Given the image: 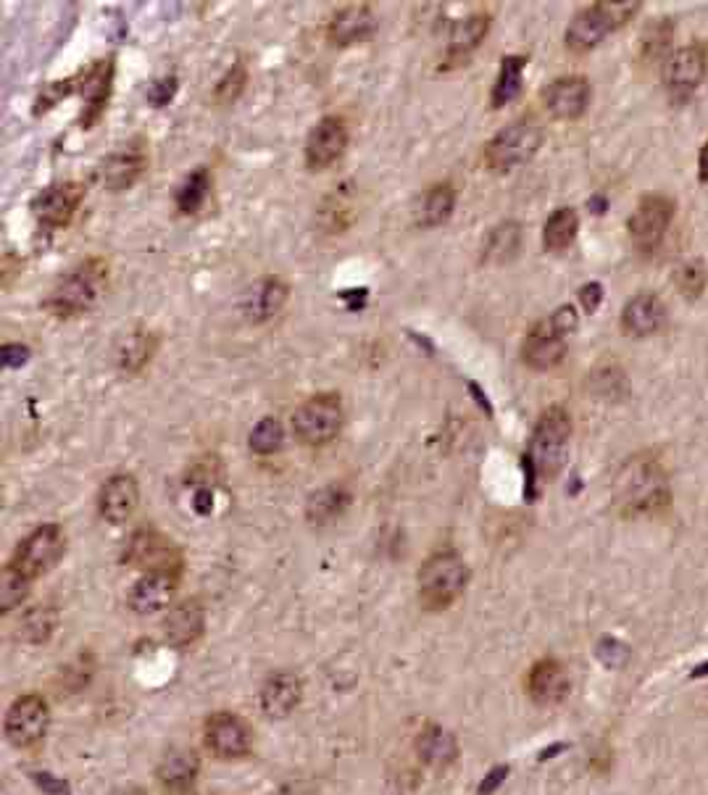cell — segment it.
Segmentation results:
<instances>
[{
  "label": "cell",
  "instance_id": "obj_6",
  "mask_svg": "<svg viewBox=\"0 0 708 795\" xmlns=\"http://www.w3.org/2000/svg\"><path fill=\"white\" fill-rule=\"evenodd\" d=\"M577 325H580V319H577V312L571 306H561L548 319L537 321L522 346L524 364L535 372H548L561 364L564 355H567V340Z\"/></svg>",
  "mask_w": 708,
  "mask_h": 795
},
{
  "label": "cell",
  "instance_id": "obj_8",
  "mask_svg": "<svg viewBox=\"0 0 708 795\" xmlns=\"http://www.w3.org/2000/svg\"><path fill=\"white\" fill-rule=\"evenodd\" d=\"M543 127L537 121L522 119L517 125L500 129V132L485 145V161L490 169L509 172L527 161L541 151L543 145Z\"/></svg>",
  "mask_w": 708,
  "mask_h": 795
},
{
  "label": "cell",
  "instance_id": "obj_41",
  "mask_svg": "<svg viewBox=\"0 0 708 795\" xmlns=\"http://www.w3.org/2000/svg\"><path fill=\"white\" fill-rule=\"evenodd\" d=\"M282 443H285V426L275 417L262 419V422L253 426L248 437L251 451L256 456H275L277 451L282 448Z\"/></svg>",
  "mask_w": 708,
  "mask_h": 795
},
{
  "label": "cell",
  "instance_id": "obj_30",
  "mask_svg": "<svg viewBox=\"0 0 708 795\" xmlns=\"http://www.w3.org/2000/svg\"><path fill=\"white\" fill-rule=\"evenodd\" d=\"M456 209V190L448 183L432 185L430 190L421 192L417 203V224L419 227H440L453 217Z\"/></svg>",
  "mask_w": 708,
  "mask_h": 795
},
{
  "label": "cell",
  "instance_id": "obj_12",
  "mask_svg": "<svg viewBox=\"0 0 708 795\" xmlns=\"http://www.w3.org/2000/svg\"><path fill=\"white\" fill-rule=\"evenodd\" d=\"M706 48L700 43H690L685 48H680L677 54L669 56L664 67V85L669 98L674 103L690 101V95L700 87L706 77Z\"/></svg>",
  "mask_w": 708,
  "mask_h": 795
},
{
  "label": "cell",
  "instance_id": "obj_50",
  "mask_svg": "<svg viewBox=\"0 0 708 795\" xmlns=\"http://www.w3.org/2000/svg\"><path fill=\"white\" fill-rule=\"evenodd\" d=\"M506 774H509V767H498L496 772L487 774L483 785H479V795H490V791H496V787L500 785V782L506 780Z\"/></svg>",
  "mask_w": 708,
  "mask_h": 795
},
{
  "label": "cell",
  "instance_id": "obj_48",
  "mask_svg": "<svg viewBox=\"0 0 708 795\" xmlns=\"http://www.w3.org/2000/svg\"><path fill=\"white\" fill-rule=\"evenodd\" d=\"M580 303H582L584 312L593 314L595 308L603 303V288H601V284H597V282L584 284V288L580 290Z\"/></svg>",
  "mask_w": 708,
  "mask_h": 795
},
{
  "label": "cell",
  "instance_id": "obj_15",
  "mask_svg": "<svg viewBox=\"0 0 708 795\" xmlns=\"http://www.w3.org/2000/svg\"><path fill=\"white\" fill-rule=\"evenodd\" d=\"M82 200V183H56L37 192L35 200H32V213H35L37 224H43V227L63 230L69 227L74 213L80 211Z\"/></svg>",
  "mask_w": 708,
  "mask_h": 795
},
{
  "label": "cell",
  "instance_id": "obj_43",
  "mask_svg": "<svg viewBox=\"0 0 708 795\" xmlns=\"http://www.w3.org/2000/svg\"><path fill=\"white\" fill-rule=\"evenodd\" d=\"M30 580L24 574H19L14 566H3V574H0V606H3V613H9L19 604H24V598L30 596Z\"/></svg>",
  "mask_w": 708,
  "mask_h": 795
},
{
  "label": "cell",
  "instance_id": "obj_5",
  "mask_svg": "<svg viewBox=\"0 0 708 795\" xmlns=\"http://www.w3.org/2000/svg\"><path fill=\"white\" fill-rule=\"evenodd\" d=\"M638 11L640 3H608V0H601V3L584 5L569 22L564 43H567L571 54H588L595 45L606 40L614 30L625 27Z\"/></svg>",
  "mask_w": 708,
  "mask_h": 795
},
{
  "label": "cell",
  "instance_id": "obj_17",
  "mask_svg": "<svg viewBox=\"0 0 708 795\" xmlns=\"http://www.w3.org/2000/svg\"><path fill=\"white\" fill-rule=\"evenodd\" d=\"M590 82L584 77H558V80L545 85L543 106L554 119L571 121L580 119L590 106Z\"/></svg>",
  "mask_w": 708,
  "mask_h": 795
},
{
  "label": "cell",
  "instance_id": "obj_52",
  "mask_svg": "<svg viewBox=\"0 0 708 795\" xmlns=\"http://www.w3.org/2000/svg\"><path fill=\"white\" fill-rule=\"evenodd\" d=\"M213 508V493L211 490L200 488L198 493H195V512L198 514H209Z\"/></svg>",
  "mask_w": 708,
  "mask_h": 795
},
{
  "label": "cell",
  "instance_id": "obj_13",
  "mask_svg": "<svg viewBox=\"0 0 708 795\" xmlns=\"http://www.w3.org/2000/svg\"><path fill=\"white\" fill-rule=\"evenodd\" d=\"M127 561L129 564L146 569V574H174L179 577L182 569V553L177 551L166 535L155 533V529H140L132 535L127 546Z\"/></svg>",
  "mask_w": 708,
  "mask_h": 795
},
{
  "label": "cell",
  "instance_id": "obj_21",
  "mask_svg": "<svg viewBox=\"0 0 708 795\" xmlns=\"http://www.w3.org/2000/svg\"><path fill=\"white\" fill-rule=\"evenodd\" d=\"M140 484L132 475H114L97 490V514L108 525H125L138 508Z\"/></svg>",
  "mask_w": 708,
  "mask_h": 795
},
{
  "label": "cell",
  "instance_id": "obj_34",
  "mask_svg": "<svg viewBox=\"0 0 708 795\" xmlns=\"http://www.w3.org/2000/svg\"><path fill=\"white\" fill-rule=\"evenodd\" d=\"M417 753L425 764L430 767H448L459 753V743L451 733L438 725L421 729L417 738Z\"/></svg>",
  "mask_w": 708,
  "mask_h": 795
},
{
  "label": "cell",
  "instance_id": "obj_19",
  "mask_svg": "<svg viewBox=\"0 0 708 795\" xmlns=\"http://www.w3.org/2000/svg\"><path fill=\"white\" fill-rule=\"evenodd\" d=\"M114 71L116 63L114 58H101L95 61L93 67L82 69V127H93L101 114L106 112L108 101H112V90H114Z\"/></svg>",
  "mask_w": 708,
  "mask_h": 795
},
{
  "label": "cell",
  "instance_id": "obj_38",
  "mask_svg": "<svg viewBox=\"0 0 708 795\" xmlns=\"http://www.w3.org/2000/svg\"><path fill=\"white\" fill-rule=\"evenodd\" d=\"M577 232H580V217L574 209L564 206V209L554 211L543 227V245L548 250H567L574 243Z\"/></svg>",
  "mask_w": 708,
  "mask_h": 795
},
{
  "label": "cell",
  "instance_id": "obj_11",
  "mask_svg": "<svg viewBox=\"0 0 708 795\" xmlns=\"http://www.w3.org/2000/svg\"><path fill=\"white\" fill-rule=\"evenodd\" d=\"M50 725V711L43 695H22L11 703L5 714V738L19 748H32L45 738Z\"/></svg>",
  "mask_w": 708,
  "mask_h": 795
},
{
  "label": "cell",
  "instance_id": "obj_20",
  "mask_svg": "<svg viewBox=\"0 0 708 795\" xmlns=\"http://www.w3.org/2000/svg\"><path fill=\"white\" fill-rule=\"evenodd\" d=\"M148 169V148L146 140H129L127 145H121L119 151L112 153L108 159H103L101 166V179L108 190H127L142 177V172Z\"/></svg>",
  "mask_w": 708,
  "mask_h": 795
},
{
  "label": "cell",
  "instance_id": "obj_22",
  "mask_svg": "<svg viewBox=\"0 0 708 795\" xmlns=\"http://www.w3.org/2000/svg\"><path fill=\"white\" fill-rule=\"evenodd\" d=\"M569 671L558 658H541L527 677L530 698L537 706H558L569 695Z\"/></svg>",
  "mask_w": 708,
  "mask_h": 795
},
{
  "label": "cell",
  "instance_id": "obj_16",
  "mask_svg": "<svg viewBox=\"0 0 708 795\" xmlns=\"http://www.w3.org/2000/svg\"><path fill=\"white\" fill-rule=\"evenodd\" d=\"M348 148V125L340 116H324V119L309 132L306 140V164L309 169H329Z\"/></svg>",
  "mask_w": 708,
  "mask_h": 795
},
{
  "label": "cell",
  "instance_id": "obj_39",
  "mask_svg": "<svg viewBox=\"0 0 708 795\" xmlns=\"http://www.w3.org/2000/svg\"><path fill=\"white\" fill-rule=\"evenodd\" d=\"M56 624H58V617L50 606H45V604L35 606V609H30L27 613H24L22 622H19V635H22L24 643L43 645L54 638Z\"/></svg>",
  "mask_w": 708,
  "mask_h": 795
},
{
  "label": "cell",
  "instance_id": "obj_2",
  "mask_svg": "<svg viewBox=\"0 0 708 795\" xmlns=\"http://www.w3.org/2000/svg\"><path fill=\"white\" fill-rule=\"evenodd\" d=\"M571 443V417L564 406H550L537 419L532 432L527 454H524V471H527V498L537 495V480H554L561 475L564 464L569 458Z\"/></svg>",
  "mask_w": 708,
  "mask_h": 795
},
{
  "label": "cell",
  "instance_id": "obj_29",
  "mask_svg": "<svg viewBox=\"0 0 708 795\" xmlns=\"http://www.w3.org/2000/svg\"><path fill=\"white\" fill-rule=\"evenodd\" d=\"M198 769H200L198 756L187 751V748H174V751H169L164 759H161L159 772L155 774H159L161 785H164L169 793L182 795L193 791L195 780H198Z\"/></svg>",
  "mask_w": 708,
  "mask_h": 795
},
{
  "label": "cell",
  "instance_id": "obj_37",
  "mask_svg": "<svg viewBox=\"0 0 708 795\" xmlns=\"http://www.w3.org/2000/svg\"><path fill=\"white\" fill-rule=\"evenodd\" d=\"M674 37V19H661L653 22L640 37V61L646 67H659V63L669 61V48H672Z\"/></svg>",
  "mask_w": 708,
  "mask_h": 795
},
{
  "label": "cell",
  "instance_id": "obj_44",
  "mask_svg": "<svg viewBox=\"0 0 708 795\" xmlns=\"http://www.w3.org/2000/svg\"><path fill=\"white\" fill-rule=\"evenodd\" d=\"M245 85H248V67H245V61H235L227 69L222 80H219V85L213 87V103L230 106V103H235L243 95Z\"/></svg>",
  "mask_w": 708,
  "mask_h": 795
},
{
  "label": "cell",
  "instance_id": "obj_46",
  "mask_svg": "<svg viewBox=\"0 0 708 795\" xmlns=\"http://www.w3.org/2000/svg\"><path fill=\"white\" fill-rule=\"evenodd\" d=\"M177 90H179L177 77H161V80H155L151 90H148V103H151L153 108H164L174 101Z\"/></svg>",
  "mask_w": 708,
  "mask_h": 795
},
{
  "label": "cell",
  "instance_id": "obj_9",
  "mask_svg": "<svg viewBox=\"0 0 708 795\" xmlns=\"http://www.w3.org/2000/svg\"><path fill=\"white\" fill-rule=\"evenodd\" d=\"M63 551H67V535H63V529L58 525H40L19 542L14 556L5 564L14 566L19 574H24L32 583V580L48 574L61 561Z\"/></svg>",
  "mask_w": 708,
  "mask_h": 795
},
{
  "label": "cell",
  "instance_id": "obj_10",
  "mask_svg": "<svg viewBox=\"0 0 708 795\" xmlns=\"http://www.w3.org/2000/svg\"><path fill=\"white\" fill-rule=\"evenodd\" d=\"M677 203L664 192H648L640 198L638 209L629 217L627 230L638 250H653L655 245L664 241L669 224H672Z\"/></svg>",
  "mask_w": 708,
  "mask_h": 795
},
{
  "label": "cell",
  "instance_id": "obj_3",
  "mask_svg": "<svg viewBox=\"0 0 708 795\" xmlns=\"http://www.w3.org/2000/svg\"><path fill=\"white\" fill-rule=\"evenodd\" d=\"M108 288V261L106 258H88V261L77 264L69 274H63L61 280L45 299V312L61 316V319H71V316H80L90 308H95V303L103 299Z\"/></svg>",
  "mask_w": 708,
  "mask_h": 795
},
{
  "label": "cell",
  "instance_id": "obj_32",
  "mask_svg": "<svg viewBox=\"0 0 708 795\" xmlns=\"http://www.w3.org/2000/svg\"><path fill=\"white\" fill-rule=\"evenodd\" d=\"M524 67H527V56H503L500 58L498 80L490 90V106L503 108L522 93L524 82Z\"/></svg>",
  "mask_w": 708,
  "mask_h": 795
},
{
  "label": "cell",
  "instance_id": "obj_45",
  "mask_svg": "<svg viewBox=\"0 0 708 795\" xmlns=\"http://www.w3.org/2000/svg\"><path fill=\"white\" fill-rule=\"evenodd\" d=\"M80 90H82V71H80V74H74V77H67V80L50 82V85L45 87L40 95H37L35 114L43 116L45 112H48V108L58 106V103L67 101L71 93H80Z\"/></svg>",
  "mask_w": 708,
  "mask_h": 795
},
{
  "label": "cell",
  "instance_id": "obj_42",
  "mask_svg": "<svg viewBox=\"0 0 708 795\" xmlns=\"http://www.w3.org/2000/svg\"><path fill=\"white\" fill-rule=\"evenodd\" d=\"M708 284V271H706V264L700 261V258H695V261H687L682 264V267L674 271V288L680 290V295H685V299H700L704 295Z\"/></svg>",
  "mask_w": 708,
  "mask_h": 795
},
{
  "label": "cell",
  "instance_id": "obj_49",
  "mask_svg": "<svg viewBox=\"0 0 708 795\" xmlns=\"http://www.w3.org/2000/svg\"><path fill=\"white\" fill-rule=\"evenodd\" d=\"M35 782H37V785H40V791H45V793H50V795H67L69 793V785H67V782H63V780H54V778H48V774H35Z\"/></svg>",
  "mask_w": 708,
  "mask_h": 795
},
{
  "label": "cell",
  "instance_id": "obj_24",
  "mask_svg": "<svg viewBox=\"0 0 708 795\" xmlns=\"http://www.w3.org/2000/svg\"><path fill=\"white\" fill-rule=\"evenodd\" d=\"M664 319V301L655 293H638L635 299L627 301L625 312H622V329H625L629 338H648V335L659 332Z\"/></svg>",
  "mask_w": 708,
  "mask_h": 795
},
{
  "label": "cell",
  "instance_id": "obj_26",
  "mask_svg": "<svg viewBox=\"0 0 708 795\" xmlns=\"http://www.w3.org/2000/svg\"><path fill=\"white\" fill-rule=\"evenodd\" d=\"M206 613L198 600H182V604L172 606V611L164 619V635L169 645L174 648H190V645L204 635Z\"/></svg>",
  "mask_w": 708,
  "mask_h": 795
},
{
  "label": "cell",
  "instance_id": "obj_36",
  "mask_svg": "<svg viewBox=\"0 0 708 795\" xmlns=\"http://www.w3.org/2000/svg\"><path fill=\"white\" fill-rule=\"evenodd\" d=\"M522 248V227L517 222L498 224L483 245V264H509Z\"/></svg>",
  "mask_w": 708,
  "mask_h": 795
},
{
  "label": "cell",
  "instance_id": "obj_47",
  "mask_svg": "<svg viewBox=\"0 0 708 795\" xmlns=\"http://www.w3.org/2000/svg\"><path fill=\"white\" fill-rule=\"evenodd\" d=\"M32 351L27 346H22V342H9V346H3V366L5 370H22L24 364L30 361Z\"/></svg>",
  "mask_w": 708,
  "mask_h": 795
},
{
  "label": "cell",
  "instance_id": "obj_51",
  "mask_svg": "<svg viewBox=\"0 0 708 795\" xmlns=\"http://www.w3.org/2000/svg\"><path fill=\"white\" fill-rule=\"evenodd\" d=\"M340 299L343 301H346L348 303V306L350 308H353V312H359V308L363 306V303H367V299H369V290H363V288H353V290H346V293H343L340 295Z\"/></svg>",
  "mask_w": 708,
  "mask_h": 795
},
{
  "label": "cell",
  "instance_id": "obj_27",
  "mask_svg": "<svg viewBox=\"0 0 708 795\" xmlns=\"http://www.w3.org/2000/svg\"><path fill=\"white\" fill-rule=\"evenodd\" d=\"M492 16L479 11V14L466 16L464 22H459L456 27L451 30V43H448L445 50V61L440 69H456L459 63H464L474 50L479 48V43L485 40L487 30H490Z\"/></svg>",
  "mask_w": 708,
  "mask_h": 795
},
{
  "label": "cell",
  "instance_id": "obj_35",
  "mask_svg": "<svg viewBox=\"0 0 708 795\" xmlns=\"http://www.w3.org/2000/svg\"><path fill=\"white\" fill-rule=\"evenodd\" d=\"M155 348H159V340H155V335L148 332V329L129 332L119 346V366L127 374H140L148 364H151Z\"/></svg>",
  "mask_w": 708,
  "mask_h": 795
},
{
  "label": "cell",
  "instance_id": "obj_18",
  "mask_svg": "<svg viewBox=\"0 0 708 795\" xmlns=\"http://www.w3.org/2000/svg\"><path fill=\"white\" fill-rule=\"evenodd\" d=\"M376 32V14L369 3H348L337 9L327 24L329 43L337 48H350L363 40H372Z\"/></svg>",
  "mask_w": 708,
  "mask_h": 795
},
{
  "label": "cell",
  "instance_id": "obj_33",
  "mask_svg": "<svg viewBox=\"0 0 708 795\" xmlns=\"http://www.w3.org/2000/svg\"><path fill=\"white\" fill-rule=\"evenodd\" d=\"M350 493L343 488L340 482L324 484V488L316 490L314 495L309 498L306 503V516L311 525H329V522L337 519L348 508Z\"/></svg>",
  "mask_w": 708,
  "mask_h": 795
},
{
  "label": "cell",
  "instance_id": "obj_14",
  "mask_svg": "<svg viewBox=\"0 0 708 795\" xmlns=\"http://www.w3.org/2000/svg\"><path fill=\"white\" fill-rule=\"evenodd\" d=\"M206 748L219 759H240L251 753L253 729L243 716L230 714V711H217L206 720L204 727Z\"/></svg>",
  "mask_w": 708,
  "mask_h": 795
},
{
  "label": "cell",
  "instance_id": "obj_7",
  "mask_svg": "<svg viewBox=\"0 0 708 795\" xmlns=\"http://www.w3.org/2000/svg\"><path fill=\"white\" fill-rule=\"evenodd\" d=\"M346 422L340 393H316L303 400L292 413V430L295 437L306 445H327L340 435Z\"/></svg>",
  "mask_w": 708,
  "mask_h": 795
},
{
  "label": "cell",
  "instance_id": "obj_25",
  "mask_svg": "<svg viewBox=\"0 0 708 795\" xmlns=\"http://www.w3.org/2000/svg\"><path fill=\"white\" fill-rule=\"evenodd\" d=\"M177 580L179 577H174V574H142L138 583L129 587V609L138 613H155L166 609L172 604L174 591H177Z\"/></svg>",
  "mask_w": 708,
  "mask_h": 795
},
{
  "label": "cell",
  "instance_id": "obj_53",
  "mask_svg": "<svg viewBox=\"0 0 708 795\" xmlns=\"http://www.w3.org/2000/svg\"><path fill=\"white\" fill-rule=\"evenodd\" d=\"M698 179L704 185H708V142L700 148V156H698Z\"/></svg>",
  "mask_w": 708,
  "mask_h": 795
},
{
  "label": "cell",
  "instance_id": "obj_4",
  "mask_svg": "<svg viewBox=\"0 0 708 795\" xmlns=\"http://www.w3.org/2000/svg\"><path fill=\"white\" fill-rule=\"evenodd\" d=\"M469 566L451 548L434 551L419 569V598L427 611H443L466 591Z\"/></svg>",
  "mask_w": 708,
  "mask_h": 795
},
{
  "label": "cell",
  "instance_id": "obj_28",
  "mask_svg": "<svg viewBox=\"0 0 708 795\" xmlns=\"http://www.w3.org/2000/svg\"><path fill=\"white\" fill-rule=\"evenodd\" d=\"M303 698V682L301 677L292 675V671H277L269 680L264 682L262 688V709L266 716L271 720H282L288 716L292 709L301 703Z\"/></svg>",
  "mask_w": 708,
  "mask_h": 795
},
{
  "label": "cell",
  "instance_id": "obj_23",
  "mask_svg": "<svg viewBox=\"0 0 708 795\" xmlns=\"http://www.w3.org/2000/svg\"><path fill=\"white\" fill-rule=\"evenodd\" d=\"M288 284L279 280V277H264V280L251 284L248 293H245L243 312L253 325H264V321L275 319L282 312L285 303H288Z\"/></svg>",
  "mask_w": 708,
  "mask_h": 795
},
{
  "label": "cell",
  "instance_id": "obj_31",
  "mask_svg": "<svg viewBox=\"0 0 708 795\" xmlns=\"http://www.w3.org/2000/svg\"><path fill=\"white\" fill-rule=\"evenodd\" d=\"M211 172L206 166L187 174L177 190H174V206H177V211L185 213V217H195V213L204 211V206L211 198Z\"/></svg>",
  "mask_w": 708,
  "mask_h": 795
},
{
  "label": "cell",
  "instance_id": "obj_40",
  "mask_svg": "<svg viewBox=\"0 0 708 795\" xmlns=\"http://www.w3.org/2000/svg\"><path fill=\"white\" fill-rule=\"evenodd\" d=\"M629 385L622 366L603 364L590 374V396L597 400H622L627 398Z\"/></svg>",
  "mask_w": 708,
  "mask_h": 795
},
{
  "label": "cell",
  "instance_id": "obj_1",
  "mask_svg": "<svg viewBox=\"0 0 708 795\" xmlns=\"http://www.w3.org/2000/svg\"><path fill=\"white\" fill-rule=\"evenodd\" d=\"M612 501L616 514L625 519L664 514L672 503L666 469L661 467V461L646 454L627 458L614 477Z\"/></svg>",
  "mask_w": 708,
  "mask_h": 795
}]
</instances>
